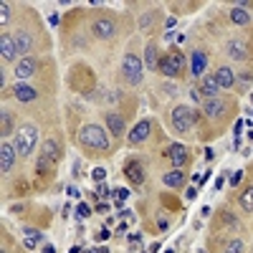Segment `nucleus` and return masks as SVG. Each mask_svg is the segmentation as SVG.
<instances>
[{
    "label": "nucleus",
    "mask_w": 253,
    "mask_h": 253,
    "mask_svg": "<svg viewBox=\"0 0 253 253\" xmlns=\"http://www.w3.org/2000/svg\"><path fill=\"white\" fill-rule=\"evenodd\" d=\"M144 63H147V69H155L157 66V48H155V43H147V48H144Z\"/></svg>",
    "instance_id": "nucleus-23"
},
{
    "label": "nucleus",
    "mask_w": 253,
    "mask_h": 253,
    "mask_svg": "<svg viewBox=\"0 0 253 253\" xmlns=\"http://www.w3.org/2000/svg\"><path fill=\"white\" fill-rule=\"evenodd\" d=\"M114 193H117V198H119V203H122V200H126V198H129V190H126V187H117V190H114Z\"/></svg>",
    "instance_id": "nucleus-33"
},
{
    "label": "nucleus",
    "mask_w": 253,
    "mask_h": 253,
    "mask_svg": "<svg viewBox=\"0 0 253 253\" xmlns=\"http://www.w3.org/2000/svg\"><path fill=\"white\" fill-rule=\"evenodd\" d=\"M241 208L246 210V213H253V185L241 193Z\"/></svg>",
    "instance_id": "nucleus-24"
},
{
    "label": "nucleus",
    "mask_w": 253,
    "mask_h": 253,
    "mask_svg": "<svg viewBox=\"0 0 253 253\" xmlns=\"http://www.w3.org/2000/svg\"><path fill=\"white\" fill-rule=\"evenodd\" d=\"M122 74L129 84H139L142 81V61L134 53H126L122 58Z\"/></svg>",
    "instance_id": "nucleus-6"
},
{
    "label": "nucleus",
    "mask_w": 253,
    "mask_h": 253,
    "mask_svg": "<svg viewBox=\"0 0 253 253\" xmlns=\"http://www.w3.org/2000/svg\"><path fill=\"white\" fill-rule=\"evenodd\" d=\"M185 71V56L180 53V51H170L167 56H162V61H160V74L162 76H180Z\"/></svg>",
    "instance_id": "nucleus-4"
},
{
    "label": "nucleus",
    "mask_w": 253,
    "mask_h": 253,
    "mask_svg": "<svg viewBox=\"0 0 253 253\" xmlns=\"http://www.w3.org/2000/svg\"><path fill=\"white\" fill-rule=\"evenodd\" d=\"M96 195H99V198H109V187L104 185V182H99V185H96Z\"/></svg>",
    "instance_id": "nucleus-31"
},
{
    "label": "nucleus",
    "mask_w": 253,
    "mask_h": 253,
    "mask_svg": "<svg viewBox=\"0 0 253 253\" xmlns=\"http://www.w3.org/2000/svg\"><path fill=\"white\" fill-rule=\"evenodd\" d=\"M66 193H69L71 198H79V195H81V193H79V187H69V190H66Z\"/></svg>",
    "instance_id": "nucleus-38"
},
{
    "label": "nucleus",
    "mask_w": 253,
    "mask_h": 253,
    "mask_svg": "<svg viewBox=\"0 0 253 253\" xmlns=\"http://www.w3.org/2000/svg\"><path fill=\"white\" fill-rule=\"evenodd\" d=\"M167 157H170V160H172V165L180 170V167L187 162V150H185L182 144H170V147H167Z\"/></svg>",
    "instance_id": "nucleus-15"
},
{
    "label": "nucleus",
    "mask_w": 253,
    "mask_h": 253,
    "mask_svg": "<svg viewBox=\"0 0 253 253\" xmlns=\"http://www.w3.org/2000/svg\"><path fill=\"white\" fill-rule=\"evenodd\" d=\"M109 236H112V233H109V228H101V230H99V241H107Z\"/></svg>",
    "instance_id": "nucleus-36"
},
{
    "label": "nucleus",
    "mask_w": 253,
    "mask_h": 253,
    "mask_svg": "<svg viewBox=\"0 0 253 253\" xmlns=\"http://www.w3.org/2000/svg\"><path fill=\"white\" fill-rule=\"evenodd\" d=\"M228 56L236 58V61L246 58V46L241 43V41H230V43H228Z\"/></svg>",
    "instance_id": "nucleus-22"
},
{
    "label": "nucleus",
    "mask_w": 253,
    "mask_h": 253,
    "mask_svg": "<svg viewBox=\"0 0 253 253\" xmlns=\"http://www.w3.org/2000/svg\"><path fill=\"white\" fill-rule=\"evenodd\" d=\"M8 20H10V5L3 3V5H0V23L8 26Z\"/></svg>",
    "instance_id": "nucleus-29"
},
{
    "label": "nucleus",
    "mask_w": 253,
    "mask_h": 253,
    "mask_svg": "<svg viewBox=\"0 0 253 253\" xmlns=\"http://www.w3.org/2000/svg\"><path fill=\"white\" fill-rule=\"evenodd\" d=\"M0 126H3V134H10V129H13V117L5 109H3V114H0Z\"/></svg>",
    "instance_id": "nucleus-27"
},
{
    "label": "nucleus",
    "mask_w": 253,
    "mask_h": 253,
    "mask_svg": "<svg viewBox=\"0 0 253 253\" xmlns=\"http://www.w3.org/2000/svg\"><path fill=\"white\" fill-rule=\"evenodd\" d=\"M96 210H99V213H107L109 205H107V203H99V205H96Z\"/></svg>",
    "instance_id": "nucleus-39"
},
{
    "label": "nucleus",
    "mask_w": 253,
    "mask_h": 253,
    "mask_svg": "<svg viewBox=\"0 0 253 253\" xmlns=\"http://www.w3.org/2000/svg\"><path fill=\"white\" fill-rule=\"evenodd\" d=\"M165 253H175V251H172V248H167V251H165Z\"/></svg>",
    "instance_id": "nucleus-41"
},
{
    "label": "nucleus",
    "mask_w": 253,
    "mask_h": 253,
    "mask_svg": "<svg viewBox=\"0 0 253 253\" xmlns=\"http://www.w3.org/2000/svg\"><path fill=\"white\" fill-rule=\"evenodd\" d=\"M251 99H253V96H251Z\"/></svg>",
    "instance_id": "nucleus-43"
},
{
    "label": "nucleus",
    "mask_w": 253,
    "mask_h": 253,
    "mask_svg": "<svg viewBox=\"0 0 253 253\" xmlns=\"http://www.w3.org/2000/svg\"><path fill=\"white\" fill-rule=\"evenodd\" d=\"M91 31H94V36H96V38H101V41H109V38H114V33H117V26L112 23V20L101 18V20H94Z\"/></svg>",
    "instance_id": "nucleus-9"
},
{
    "label": "nucleus",
    "mask_w": 253,
    "mask_h": 253,
    "mask_svg": "<svg viewBox=\"0 0 253 253\" xmlns=\"http://www.w3.org/2000/svg\"><path fill=\"white\" fill-rule=\"evenodd\" d=\"M165 185L167 187H182V182H185V172H180V170H175V172H165Z\"/></svg>",
    "instance_id": "nucleus-21"
},
{
    "label": "nucleus",
    "mask_w": 253,
    "mask_h": 253,
    "mask_svg": "<svg viewBox=\"0 0 253 253\" xmlns=\"http://www.w3.org/2000/svg\"><path fill=\"white\" fill-rule=\"evenodd\" d=\"M195 119H198V114L193 109H187V107H175L172 109V126H175V132H180V134H185L190 126L195 124Z\"/></svg>",
    "instance_id": "nucleus-5"
},
{
    "label": "nucleus",
    "mask_w": 253,
    "mask_h": 253,
    "mask_svg": "<svg viewBox=\"0 0 253 253\" xmlns=\"http://www.w3.org/2000/svg\"><path fill=\"white\" fill-rule=\"evenodd\" d=\"M215 79H218V84H220V89H230V86H233V81H236V76H233V71H230L228 66H223V69H218V74H215Z\"/></svg>",
    "instance_id": "nucleus-20"
},
{
    "label": "nucleus",
    "mask_w": 253,
    "mask_h": 253,
    "mask_svg": "<svg viewBox=\"0 0 253 253\" xmlns=\"http://www.w3.org/2000/svg\"><path fill=\"white\" fill-rule=\"evenodd\" d=\"M10 91H13V96H15L18 101H23V104H28V101H36V96H38V91L31 86V84H23V81H20V84H15V86H13Z\"/></svg>",
    "instance_id": "nucleus-12"
},
{
    "label": "nucleus",
    "mask_w": 253,
    "mask_h": 253,
    "mask_svg": "<svg viewBox=\"0 0 253 253\" xmlns=\"http://www.w3.org/2000/svg\"><path fill=\"white\" fill-rule=\"evenodd\" d=\"M58 155H61L58 142H56V139H46V142H43V147H41L38 162H36V172H38V175L51 172V167L58 162Z\"/></svg>",
    "instance_id": "nucleus-2"
},
{
    "label": "nucleus",
    "mask_w": 253,
    "mask_h": 253,
    "mask_svg": "<svg viewBox=\"0 0 253 253\" xmlns=\"http://www.w3.org/2000/svg\"><path fill=\"white\" fill-rule=\"evenodd\" d=\"M107 126L114 137H122L124 134V119L117 114V112H107Z\"/></svg>",
    "instance_id": "nucleus-19"
},
{
    "label": "nucleus",
    "mask_w": 253,
    "mask_h": 253,
    "mask_svg": "<svg viewBox=\"0 0 253 253\" xmlns=\"http://www.w3.org/2000/svg\"><path fill=\"white\" fill-rule=\"evenodd\" d=\"M142 253H150V251H142Z\"/></svg>",
    "instance_id": "nucleus-42"
},
{
    "label": "nucleus",
    "mask_w": 253,
    "mask_h": 253,
    "mask_svg": "<svg viewBox=\"0 0 253 253\" xmlns=\"http://www.w3.org/2000/svg\"><path fill=\"white\" fill-rule=\"evenodd\" d=\"M38 241H41V233H38V230H26V238H23V246L26 248H36L38 246Z\"/></svg>",
    "instance_id": "nucleus-26"
},
{
    "label": "nucleus",
    "mask_w": 253,
    "mask_h": 253,
    "mask_svg": "<svg viewBox=\"0 0 253 253\" xmlns=\"http://www.w3.org/2000/svg\"><path fill=\"white\" fill-rule=\"evenodd\" d=\"M15 155H18L15 144H10V142H3V147H0V170H3L5 175L13 170V165H15Z\"/></svg>",
    "instance_id": "nucleus-7"
},
{
    "label": "nucleus",
    "mask_w": 253,
    "mask_h": 253,
    "mask_svg": "<svg viewBox=\"0 0 253 253\" xmlns=\"http://www.w3.org/2000/svg\"><path fill=\"white\" fill-rule=\"evenodd\" d=\"M91 175H94V180H99V182H104V177H107V170H104V167H96V170H94Z\"/></svg>",
    "instance_id": "nucleus-32"
},
{
    "label": "nucleus",
    "mask_w": 253,
    "mask_h": 253,
    "mask_svg": "<svg viewBox=\"0 0 253 253\" xmlns=\"http://www.w3.org/2000/svg\"><path fill=\"white\" fill-rule=\"evenodd\" d=\"M76 213H79V218H89V215H91V208H89L86 203H79Z\"/></svg>",
    "instance_id": "nucleus-30"
},
{
    "label": "nucleus",
    "mask_w": 253,
    "mask_h": 253,
    "mask_svg": "<svg viewBox=\"0 0 253 253\" xmlns=\"http://www.w3.org/2000/svg\"><path fill=\"white\" fill-rule=\"evenodd\" d=\"M230 20H233V23H238V26H246L248 23V20H251V15L243 10V8H233V10H230Z\"/></svg>",
    "instance_id": "nucleus-25"
},
{
    "label": "nucleus",
    "mask_w": 253,
    "mask_h": 253,
    "mask_svg": "<svg viewBox=\"0 0 253 253\" xmlns=\"http://www.w3.org/2000/svg\"><path fill=\"white\" fill-rule=\"evenodd\" d=\"M150 129H152V124L147 122V119H142L134 129L129 132V144H139V142H144L147 137H150Z\"/></svg>",
    "instance_id": "nucleus-14"
},
{
    "label": "nucleus",
    "mask_w": 253,
    "mask_h": 253,
    "mask_svg": "<svg viewBox=\"0 0 253 253\" xmlns=\"http://www.w3.org/2000/svg\"><path fill=\"white\" fill-rule=\"evenodd\" d=\"M124 175H126V180H129L132 185H142V182H144V167L132 160L129 165L124 167Z\"/></svg>",
    "instance_id": "nucleus-13"
},
{
    "label": "nucleus",
    "mask_w": 253,
    "mask_h": 253,
    "mask_svg": "<svg viewBox=\"0 0 253 253\" xmlns=\"http://www.w3.org/2000/svg\"><path fill=\"white\" fill-rule=\"evenodd\" d=\"M200 94L203 96H208V99H215L218 96V91H220V84H218V79L213 76V74H208V76H203L200 79Z\"/></svg>",
    "instance_id": "nucleus-10"
},
{
    "label": "nucleus",
    "mask_w": 253,
    "mask_h": 253,
    "mask_svg": "<svg viewBox=\"0 0 253 253\" xmlns=\"http://www.w3.org/2000/svg\"><path fill=\"white\" fill-rule=\"evenodd\" d=\"M225 109H228V104L223 101V99H208L205 104H203V112L210 117V119H220L223 114H225Z\"/></svg>",
    "instance_id": "nucleus-11"
},
{
    "label": "nucleus",
    "mask_w": 253,
    "mask_h": 253,
    "mask_svg": "<svg viewBox=\"0 0 253 253\" xmlns=\"http://www.w3.org/2000/svg\"><path fill=\"white\" fill-rule=\"evenodd\" d=\"M43 253H56V248L53 246H43Z\"/></svg>",
    "instance_id": "nucleus-40"
},
{
    "label": "nucleus",
    "mask_w": 253,
    "mask_h": 253,
    "mask_svg": "<svg viewBox=\"0 0 253 253\" xmlns=\"http://www.w3.org/2000/svg\"><path fill=\"white\" fill-rule=\"evenodd\" d=\"M223 253H243V243L236 238V241H230L228 246H225V251Z\"/></svg>",
    "instance_id": "nucleus-28"
},
{
    "label": "nucleus",
    "mask_w": 253,
    "mask_h": 253,
    "mask_svg": "<svg viewBox=\"0 0 253 253\" xmlns=\"http://www.w3.org/2000/svg\"><path fill=\"white\" fill-rule=\"evenodd\" d=\"M79 142H81L84 147H89V150H107V147H109L107 132H104L101 126H96V124L84 126V129L79 132Z\"/></svg>",
    "instance_id": "nucleus-1"
},
{
    "label": "nucleus",
    "mask_w": 253,
    "mask_h": 253,
    "mask_svg": "<svg viewBox=\"0 0 253 253\" xmlns=\"http://www.w3.org/2000/svg\"><path fill=\"white\" fill-rule=\"evenodd\" d=\"M190 99H193V101H200V89H193V91H190Z\"/></svg>",
    "instance_id": "nucleus-37"
},
{
    "label": "nucleus",
    "mask_w": 253,
    "mask_h": 253,
    "mask_svg": "<svg viewBox=\"0 0 253 253\" xmlns=\"http://www.w3.org/2000/svg\"><path fill=\"white\" fill-rule=\"evenodd\" d=\"M36 142H38V132H36V126H23L18 134H15V150L18 155H23V157H31V152L36 150Z\"/></svg>",
    "instance_id": "nucleus-3"
},
{
    "label": "nucleus",
    "mask_w": 253,
    "mask_h": 253,
    "mask_svg": "<svg viewBox=\"0 0 253 253\" xmlns=\"http://www.w3.org/2000/svg\"><path fill=\"white\" fill-rule=\"evenodd\" d=\"M0 48H3V58L5 61H15L18 58V46H15V41L8 33L0 36Z\"/></svg>",
    "instance_id": "nucleus-16"
},
{
    "label": "nucleus",
    "mask_w": 253,
    "mask_h": 253,
    "mask_svg": "<svg viewBox=\"0 0 253 253\" xmlns=\"http://www.w3.org/2000/svg\"><path fill=\"white\" fill-rule=\"evenodd\" d=\"M190 69H193V76H205V69H208V56L205 51H193V63H190Z\"/></svg>",
    "instance_id": "nucleus-17"
},
{
    "label": "nucleus",
    "mask_w": 253,
    "mask_h": 253,
    "mask_svg": "<svg viewBox=\"0 0 253 253\" xmlns=\"http://www.w3.org/2000/svg\"><path fill=\"white\" fill-rule=\"evenodd\" d=\"M241 177H243V172H233L228 182H230V185H238V182H241Z\"/></svg>",
    "instance_id": "nucleus-34"
},
{
    "label": "nucleus",
    "mask_w": 253,
    "mask_h": 253,
    "mask_svg": "<svg viewBox=\"0 0 253 253\" xmlns=\"http://www.w3.org/2000/svg\"><path fill=\"white\" fill-rule=\"evenodd\" d=\"M36 69H38V63H36V58H31V56H23L18 63H15V76L20 79V81H26V79H31L33 74H36Z\"/></svg>",
    "instance_id": "nucleus-8"
},
{
    "label": "nucleus",
    "mask_w": 253,
    "mask_h": 253,
    "mask_svg": "<svg viewBox=\"0 0 253 253\" xmlns=\"http://www.w3.org/2000/svg\"><path fill=\"white\" fill-rule=\"evenodd\" d=\"M185 198H187V200H195V198H198V190H195V187H190L187 193H185Z\"/></svg>",
    "instance_id": "nucleus-35"
},
{
    "label": "nucleus",
    "mask_w": 253,
    "mask_h": 253,
    "mask_svg": "<svg viewBox=\"0 0 253 253\" xmlns=\"http://www.w3.org/2000/svg\"><path fill=\"white\" fill-rule=\"evenodd\" d=\"M13 41H15V46H18V53H23V56H31V48H33V41H31V36H28L26 31H18Z\"/></svg>",
    "instance_id": "nucleus-18"
}]
</instances>
